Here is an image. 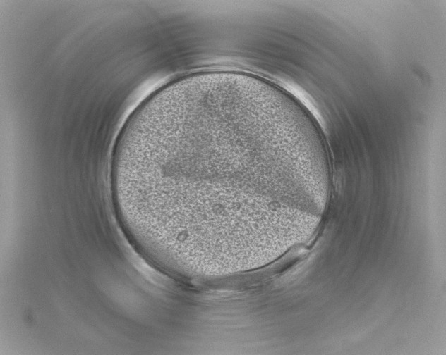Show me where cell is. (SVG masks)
<instances>
[{
    "label": "cell",
    "instance_id": "6da1fadb",
    "mask_svg": "<svg viewBox=\"0 0 446 355\" xmlns=\"http://www.w3.org/2000/svg\"><path fill=\"white\" fill-rule=\"evenodd\" d=\"M306 167L300 131L273 85L204 70L165 85L132 113L110 185L121 225L139 247L171 259L222 256L260 242L267 201L300 197Z\"/></svg>",
    "mask_w": 446,
    "mask_h": 355
}]
</instances>
